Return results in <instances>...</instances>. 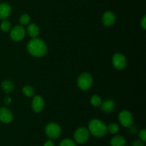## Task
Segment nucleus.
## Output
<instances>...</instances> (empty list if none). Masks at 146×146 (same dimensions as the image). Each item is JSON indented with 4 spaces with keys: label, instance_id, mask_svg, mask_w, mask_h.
<instances>
[{
    "label": "nucleus",
    "instance_id": "nucleus-1",
    "mask_svg": "<svg viewBox=\"0 0 146 146\" xmlns=\"http://www.w3.org/2000/svg\"><path fill=\"white\" fill-rule=\"evenodd\" d=\"M27 49L28 52L34 57H42L47 52V46L45 42L36 37L32 38L29 41Z\"/></svg>",
    "mask_w": 146,
    "mask_h": 146
},
{
    "label": "nucleus",
    "instance_id": "nucleus-2",
    "mask_svg": "<svg viewBox=\"0 0 146 146\" xmlns=\"http://www.w3.org/2000/svg\"><path fill=\"white\" fill-rule=\"evenodd\" d=\"M88 129L94 136L101 138L107 133V126L104 122L98 119H93L88 123Z\"/></svg>",
    "mask_w": 146,
    "mask_h": 146
},
{
    "label": "nucleus",
    "instance_id": "nucleus-3",
    "mask_svg": "<svg viewBox=\"0 0 146 146\" xmlns=\"http://www.w3.org/2000/svg\"><path fill=\"white\" fill-rule=\"evenodd\" d=\"M93 84V77L88 73H83L77 79V86L82 91H87Z\"/></svg>",
    "mask_w": 146,
    "mask_h": 146
},
{
    "label": "nucleus",
    "instance_id": "nucleus-4",
    "mask_svg": "<svg viewBox=\"0 0 146 146\" xmlns=\"http://www.w3.org/2000/svg\"><path fill=\"white\" fill-rule=\"evenodd\" d=\"M45 133L51 139H57L61 134V128L56 123H49L45 127Z\"/></svg>",
    "mask_w": 146,
    "mask_h": 146
},
{
    "label": "nucleus",
    "instance_id": "nucleus-5",
    "mask_svg": "<svg viewBox=\"0 0 146 146\" xmlns=\"http://www.w3.org/2000/svg\"><path fill=\"white\" fill-rule=\"evenodd\" d=\"M119 123L125 128H131L133 124V117L130 111L124 110L120 112L118 115Z\"/></svg>",
    "mask_w": 146,
    "mask_h": 146
},
{
    "label": "nucleus",
    "instance_id": "nucleus-6",
    "mask_svg": "<svg viewBox=\"0 0 146 146\" xmlns=\"http://www.w3.org/2000/svg\"><path fill=\"white\" fill-rule=\"evenodd\" d=\"M89 138V131L84 127H80L76 130L74 133V140L78 143L83 144Z\"/></svg>",
    "mask_w": 146,
    "mask_h": 146
},
{
    "label": "nucleus",
    "instance_id": "nucleus-7",
    "mask_svg": "<svg viewBox=\"0 0 146 146\" xmlns=\"http://www.w3.org/2000/svg\"><path fill=\"white\" fill-rule=\"evenodd\" d=\"M112 64L116 69L123 70L127 66L126 58L121 53H116L112 58Z\"/></svg>",
    "mask_w": 146,
    "mask_h": 146
},
{
    "label": "nucleus",
    "instance_id": "nucleus-8",
    "mask_svg": "<svg viewBox=\"0 0 146 146\" xmlns=\"http://www.w3.org/2000/svg\"><path fill=\"white\" fill-rule=\"evenodd\" d=\"M26 35V30L21 25H17L11 29L10 36L13 41H19L24 38Z\"/></svg>",
    "mask_w": 146,
    "mask_h": 146
},
{
    "label": "nucleus",
    "instance_id": "nucleus-9",
    "mask_svg": "<svg viewBox=\"0 0 146 146\" xmlns=\"http://www.w3.org/2000/svg\"><path fill=\"white\" fill-rule=\"evenodd\" d=\"M45 106L44 100L41 96H34L32 102H31V108L35 113H40L43 111Z\"/></svg>",
    "mask_w": 146,
    "mask_h": 146
},
{
    "label": "nucleus",
    "instance_id": "nucleus-10",
    "mask_svg": "<svg viewBox=\"0 0 146 146\" xmlns=\"http://www.w3.org/2000/svg\"><path fill=\"white\" fill-rule=\"evenodd\" d=\"M13 121V113L9 108L0 107V121L4 123H10Z\"/></svg>",
    "mask_w": 146,
    "mask_h": 146
},
{
    "label": "nucleus",
    "instance_id": "nucleus-11",
    "mask_svg": "<svg viewBox=\"0 0 146 146\" xmlns=\"http://www.w3.org/2000/svg\"><path fill=\"white\" fill-rule=\"evenodd\" d=\"M115 15L111 11H106L102 16V22L105 27H109L113 25L115 21Z\"/></svg>",
    "mask_w": 146,
    "mask_h": 146
},
{
    "label": "nucleus",
    "instance_id": "nucleus-12",
    "mask_svg": "<svg viewBox=\"0 0 146 146\" xmlns=\"http://www.w3.org/2000/svg\"><path fill=\"white\" fill-rule=\"evenodd\" d=\"M11 13V7L7 3L0 4V19H5L8 18Z\"/></svg>",
    "mask_w": 146,
    "mask_h": 146
},
{
    "label": "nucleus",
    "instance_id": "nucleus-13",
    "mask_svg": "<svg viewBox=\"0 0 146 146\" xmlns=\"http://www.w3.org/2000/svg\"><path fill=\"white\" fill-rule=\"evenodd\" d=\"M115 102L112 99H109V98L106 99L104 101H102V104L101 105L102 111L104 112L107 113H109L113 111L115 109Z\"/></svg>",
    "mask_w": 146,
    "mask_h": 146
},
{
    "label": "nucleus",
    "instance_id": "nucleus-14",
    "mask_svg": "<svg viewBox=\"0 0 146 146\" xmlns=\"http://www.w3.org/2000/svg\"><path fill=\"white\" fill-rule=\"evenodd\" d=\"M27 31L31 38H35L39 34V28L36 24H30L27 27Z\"/></svg>",
    "mask_w": 146,
    "mask_h": 146
},
{
    "label": "nucleus",
    "instance_id": "nucleus-15",
    "mask_svg": "<svg viewBox=\"0 0 146 146\" xmlns=\"http://www.w3.org/2000/svg\"><path fill=\"white\" fill-rule=\"evenodd\" d=\"M126 143L125 138L121 135H117L111 140V146H125Z\"/></svg>",
    "mask_w": 146,
    "mask_h": 146
},
{
    "label": "nucleus",
    "instance_id": "nucleus-16",
    "mask_svg": "<svg viewBox=\"0 0 146 146\" xmlns=\"http://www.w3.org/2000/svg\"><path fill=\"white\" fill-rule=\"evenodd\" d=\"M15 88L14 84L9 80H5L1 83V88L6 94H9Z\"/></svg>",
    "mask_w": 146,
    "mask_h": 146
},
{
    "label": "nucleus",
    "instance_id": "nucleus-17",
    "mask_svg": "<svg viewBox=\"0 0 146 146\" xmlns=\"http://www.w3.org/2000/svg\"><path fill=\"white\" fill-rule=\"evenodd\" d=\"M23 94L27 97H33L35 94V91H34V88L29 85L24 86V88L22 89Z\"/></svg>",
    "mask_w": 146,
    "mask_h": 146
},
{
    "label": "nucleus",
    "instance_id": "nucleus-18",
    "mask_svg": "<svg viewBox=\"0 0 146 146\" xmlns=\"http://www.w3.org/2000/svg\"><path fill=\"white\" fill-rule=\"evenodd\" d=\"M91 104L95 107H100L102 104V99L98 95H94L91 98Z\"/></svg>",
    "mask_w": 146,
    "mask_h": 146
},
{
    "label": "nucleus",
    "instance_id": "nucleus-19",
    "mask_svg": "<svg viewBox=\"0 0 146 146\" xmlns=\"http://www.w3.org/2000/svg\"><path fill=\"white\" fill-rule=\"evenodd\" d=\"M31 21V17L29 14H24L19 17V23L21 26H25L29 24Z\"/></svg>",
    "mask_w": 146,
    "mask_h": 146
},
{
    "label": "nucleus",
    "instance_id": "nucleus-20",
    "mask_svg": "<svg viewBox=\"0 0 146 146\" xmlns=\"http://www.w3.org/2000/svg\"><path fill=\"white\" fill-rule=\"evenodd\" d=\"M118 131H119V126L118 125V124L115 123H110L107 126V131H108L110 133L115 134L118 133Z\"/></svg>",
    "mask_w": 146,
    "mask_h": 146
},
{
    "label": "nucleus",
    "instance_id": "nucleus-21",
    "mask_svg": "<svg viewBox=\"0 0 146 146\" xmlns=\"http://www.w3.org/2000/svg\"><path fill=\"white\" fill-rule=\"evenodd\" d=\"M1 29L4 32H8L11 29V24L7 20H3L2 22L1 23Z\"/></svg>",
    "mask_w": 146,
    "mask_h": 146
},
{
    "label": "nucleus",
    "instance_id": "nucleus-22",
    "mask_svg": "<svg viewBox=\"0 0 146 146\" xmlns=\"http://www.w3.org/2000/svg\"><path fill=\"white\" fill-rule=\"evenodd\" d=\"M59 146H76V143L70 138H66L60 143Z\"/></svg>",
    "mask_w": 146,
    "mask_h": 146
},
{
    "label": "nucleus",
    "instance_id": "nucleus-23",
    "mask_svg": "<svg viewBox=\"0 0 146 146\" xmlns=\"http://www.w3.org/2000/svg\"><path fill=\"white\" fill-rule=\"evenodd\" d=\"M138 135H139L140 139L142 141L145 142L146 141V131L145 129L141 130L138 133Z\"/></svg>",
    "mask_w": 146,
    "mask_h": 146
},
{
    "label": "nucleus",
    "instance_id": "nucleus-24",
    "mask_svg": "<svg viewBox=\"0 0 146 146\" xmlns=\"http://www.w3.org/2000/svg\"><path fill=\"white\" fill-rule=\"evenodd\" d=\"M141 26L143 29H146V17L145 15L143 17V18L141 20Z\"/></svg>",
    "mask_w": 146,
    "mask_h": 146
},
{
    "label": "nucleus",
    "instance_id": "nucleus-25",
    "mask_svg": "<svg viewBox=\"0 0 146 146\" xmlns=\"http://www.w3.org/2000/svg\"><path fill=\"white\" fill-rule=\"evenodd\" d=\"M133 146H144V142L141 140H137L133 143Z\"/></svg>",
    "mask_w": 146,
    "mask_h": 146
},
{
    "label": "nucleus",
    "instance_id": "nucleus-26",
    "mask_svg": "<svg viewBox=\"0 0 146 146\" xmlns=\"http://www.w3.org/2000/svg\"><path fill=\"white\" fill-rule=\"evenodd\" d=\"M11 103V99L9 96H7L4 98V104L7 106H9Z\"/></svg>",
    "mask_w": 146,
    "mask_h": 146
},
{
    "label": "nucleus",
    "instance_id": "nucleus-27",
    "mask_svg": "<svg viewBox=\"0 0 146 146\" xmlns=\"http://www.w3.org/2000/svg\"><path fill=\"white\" fill-rule=\"evenodd\" d=\"M44 146H54V143L52 141H51V140H49V141H47L44 143Z\"/></svg>",
    "mask_w": 146,
    "mask_h": 146
},
{
    "label": "nucleus",
    "instance_id": "nucleus-28",
    "mask_svg": "<svg viewBox=\"0 0 146 146\" xmlns=\"http://www.w3.org/2000/svg\"><path fill=\"white\" fill-rule=\"evenodd\" d=\"M136 128H134V127H133V128H131V129L130 130V132L131 133H133V134H135V133H136Z\"/></svg>",
    "mask_w": 146,
    "mask_h": 146
}]
</instances>
